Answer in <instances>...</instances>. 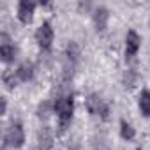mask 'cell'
I'll list each match as a JSON object with an SVG mask.
<instances>
[{"instance_id": "obj_1", "label": "cell", "mask_w": 150, "mask_h": 150, "mask_svg": "<svg viewBox=\"0 0 150 150\" xmlns=\"http://www.w3.org/2000/svg\"><path fill=\"white\" fill-rule=\"evenodd\" d=\"M72 110H74V101H72V96H64V97H58L57 103H55V111L58 115V120H60V127L65 129V125L69 124L71 117H72Z\"/></svg>"}, {"instance_id": "obj_2", "label": "cell", "mask_w": 150, "mask_h": 150, "mask_svg": "<svg viewBox=\"0 0 150 150\" xmlns=\"http://www.w3.org/2000/svg\"><path fill=\"white\" fill-rule=\"evenodd\" d=\"M87 108H88V111H90L92 115H101L103 118L108 117V104H106V103L103 101V97L97 96V94L88 96V99H87Z\"/></svg>"}, {"instance_id": "obj_3", "label": "cell", "mask_w": 150, "mask_h": 150, "mask_svg": "<svg viewBox=\"0 0 150 150\" xmlns=\"http://www.w3.org/2000/svg\"><path fill=\"white\" fill-rule=\"evenodd\" d=\"M35 39H37V42H39L41 48L50 50V46L53 42V28H51V25L50 23H42L37 28V32H35Z\"/></svg>"}, {"instance_id": "obj_4", "label": "cell", "mask_w": 150, "mask_h": 150, "mask_svg": "<svg viewBox=\"0 0 150 150\" xmlns=\"http://www.w3.org/2000/svg\"><path fill=\"white\" fill-rule=\"evenodd\" d=\"M6 139H7V143H9L11 146L20 148V146L23 145V141H25V132H23L21 124H18V122H16V124H13V125L9 127V131H7Z\"/></svg>"}, {"instance_id": "obj_5", "label": "cell", "mask_w": 150, "mask_h": 150, "mask_svg": "<svg viewBox=\"0 0 150 150\" xmlns=\"http://www.w3.org/2000/svg\"><path fill=\"white\" fill-rule=\"evenodd\" d=\"M139 42H141L139 35L134 30H129L125 37V57H134L139 50Z\"/></svg>"}, {"instance_id": "obj_6", "label": "cell", "mask_w": 150, "mask_h": 150, "mask_svg": "<svg viewBox=\"0 0 150 150\" xmlns=\"http://www.w3.org/2000/svg\"><path fill=\"white\" fill-rule=\"evenodd\" d=\"M16 55V48L11 44L9 37L6 34H2V44H0V57H2L4 62H11Z\"/></svg>"}, {"instance_id": "obj_7", "label": "cell", "mask_w": 150, "mask_h": 150, "mask_svg": "<svg viewBox=\"0 0 150 150\" xmlns=\"http://www.w3.org/2000/svg\"><path fill=\"white\" fill-rule=\"evenodd\" d=\"M34 9H35L34 2H20V7H18V18H20V21L21 23H30Z\"/></svg>"}, {"instance_id": "obj_8", "label": "cell", "mask_w": 150, "mask_h": 150, "mask_svg": "<svg viewBox=\"0 0 150 150\" xmlns=\"http://www.w3.org/2000/svg\"><path fill=\"white\" fill-rule=\"evenodd\" d=\"M94 21H96L97 32L106 30V25H108V9H104V7L96 9V13H94Z\"/></svg>"}, {"instance_id": "obj_9", "label": "cell", "mask_w": 150, "mask_h": 150, "mask_svg": "<svg viewBox=\"0 0 150 150\" xmlns=\"http://www.w3.org/2000/svg\"><path fill=\"white\" fill-rule=\"evenodd\" d=\"M139 110L145 117H150V92L145 90L139 96Z\"/></svg>"}, {"instance_id": "obj_10", "label": "cell", "mask_w": 150, "mask_h": 150, "mask_svg": "<svg viewBox=\"0 0 150 150\" xmlns=\"http://www.w3.org/2000/svg\"><path fill=\"white\" fill-rule=\"evenodd\" d=\"M32 74H34V71H32V65H30V64H23V65L16 71V76H18L21 81H28V80L32 78Z\"/></svg>"}, {"instance_id": "obj_11", "label": "cell", "mask_w": 150, "mask_h": 150, "mask_svg": "<svg viewBox=\"0 0 150 150\" xmlns=\"http://www.w3.org/2000/svg\"><path fill=\"white\" fill-rule=\"evenodd\" d=\"M120 134H122V138H124V139H127V141H129V139H132V138H134V129H132L125 120H122V122H120Z\"/></svg>"}, {"instance_id": "obj_12", "label": "cell", "mask_w": 150, "mask_h": 150, "mask_svg": "<svg viewBox=\"0 0 150 150\" xmlns=\"http://www.w3.org/2000/svg\"><path fill=\"white\" fill-rule=\"evenodd\" d=\"M2 80H4V83H6L9 88H14L20 78L14 76V71H6V72H4V76H2Z\"/></svg>"}, {"instance_id": "obj_13", "label": "cell", "mask_w": 150, "mask_h": 150, "mask_svg": "<svg viewBox=\"0 0 150 150\" xmlns=\"http://www.w3.org/2000/svg\"><path fill=\"white\" fill-rule=\"evenodd\" d=\"M51 145V136L48 132V129H44L41 132V138H39V150H48Z\"/></svg>"}, {"instance_id": "obj_14", "label": "cell", "mask_w": 150, "mask_h": 150, "mask_svg": "<svg viewBox=\"0 0 150 150\" xmlns=\"http://www.w3.org/2000/svg\"><path fill=\"white\" fill-rule=\"evenodd\" d=\"M6 110H7V101H6V99L2 97V115L6 113Z\"/></svg>"}]
</instances>
